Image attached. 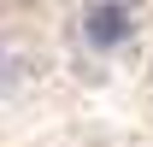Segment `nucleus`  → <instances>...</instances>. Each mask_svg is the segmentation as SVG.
I'll return each mask as SVG.
<instances>
[{"instance_id": "1", "label": "nucleus", "mask_w": 153, "mask_h": 147, "mask_svg": "<svg viewBox=\"0 0 153 147\" xmlns=\"http://www.w3.org/2000/svg\"><path fill=\"white\" fill-rule=\"evenodd\" d=\"M130 36H135V6L130 0H88L82 18H76V41L88 53H118V47H130Z\"/></svg>"}, {"instance_id": "2", "label": "nucleus", "mask_w": 153, "mask_h": 147, "mask_svg": "<svg viewBox=\"0 0 153 147\" xmlns=\"http://www.w3.org/2000/svg\"><path fill=\"white\" fill-rule=\"evenodd\" d=\"M0 76H6V59H0Z\"/></svg>"}]
</instances>
